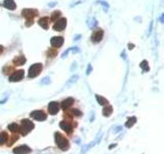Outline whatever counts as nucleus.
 <instances>
[{
	"instance_id": "1",
	"label": "nucleus",
	"mask_w": 164,
	"mask_h": 154,
	"mask_svg": "<svg viewBox=\"0 0 164 154\" xmlns=\"http://www.w3.org/2000/svg\"><path fill=\"white\" fill-rule=\"evenodd\" d=\"M55 144L58 145L61 150L63 151H67L69 148H70V144H69V141L65 138L62 134L60 133H55Z\"/></svg>"
},
{
	"instance_id": "2",
	"label": "nucleus",
	"mask_w": 164,
	"mask_h": 154,
	"mask_svg": "<svg viewBox=\"0 0 164 154\" xmlns=\"http://www.w3.org/2000/svg\"><path fill=\"white\" fill-rule=\"evenodd\" d=\"M22 14L25 19H27V26H30L33 23V20L35 17H37L38 12L36 9H31V8H26L22 10Z\"/></svg>"
},
{
	"instance_id": "3",
	"label": "nucleus",
	"mask_w": 164,
	"mask_h": 154,
	"mask_svg": "<svg viewBox=\"0 0 164 154\" xmlns=\"http://www.w3.org/2000/svg\"><path fill=\"white\" fill-rule=\"evenodd\" d=\"M19 131L22 133V135H28L32 129H34V123L32 121H30L29 119H23L22 120V124L21 127H19Z\"/></svg>"
},
{
	"instance_id": "4",
	"label": "nucleus",
	"mask_w": 164,
	"mask_h": 154,
	"mask_svg": "<svg viewBox=\"0 0 164 154\" xmlns=\"http://www.w3.org/2000/svg\"><path fill=\"white\" fill-rule=\"evenodd\" d=\"M42 64L40 63H36V64L32 65L29 69V73H28V76L30 78H34V77H37L38 75L40 74V72L42 71Z\"/></svg>"
},
{
	"instance_id": "5",
	"label": "nucleus",
	"mask_w": 164,
	"mask_h": 154,
	"mask_svg": "<svg viewBox=\"0 0 164 154\" xmlns=\"http://www.w3.org/2000/svg\"><path fill=\"white\" fill-rule=\"evenodd\" d=\"M30 116H31L33 119H35V120H37V121H43L47 118L46 113H44V112L41 111V110H35V111H32L31 114H30Z\"/></svg>"
},
{
	"instance_id": "6",
	"label": "nucleus",
	"mask_w": 164,
	"mask_h": 154,
	"mask_svg": "<svg viewBox=\"0 0 164 154\" xmlns=\"http://www.w3.org/2000/svg\"><path fill=\"white\" fill-rule=\"evenodd\" d=\"M66 26H67V20L65 18H61L55 23V25H53V30H55V31L61 32L66 28Z\"/></svg>"
},
{
	"instance_id": "7",
	"label": "nucleus",
	"mask_w": 164,
	"mask_h": 154,
	"mask_svg": "<svg viewBox=\"0 0 164 154\" xmlns=\"http://www.w3.org/2000/svg\"><path fill=\"white\" fill-rule=\"evenodd\" d=\"M24 75H25V71L24 70H18L14 71L9 77V81L12 82H16V81H20V80L23 79Z\"/></svg>"
},
{
	"instance_id": "8",
	"label": "nucleus",
	"mask_w": 164,
	"mask_h": 154,
	"mask_svg": "<svg viewBox=\"0 0 164 154\" xmlns=\"http://www.w3.org/2000/svg\"><path fill=\"white\" fill-rule=\"evenodd\" d=\"M12 152L14 154H29L31 152V148L26 145H22V146L16 147V148L12 150Z\"/></svg>"
},
{
	"instance_id": "9",
	"label": "nucleus",
	"mask_w": 164,
	"mask_h": 154,
	"mask_svg": "<svg viewBox=\"0 0 164 154\" xmlns=\"http://www.w3.org/2000/svg\"><path fill=\"white\" fill-rule=\"evenodd\" d=\"M59 110H60V104L58 102L53 101L48 104V112L51 115H55L59 112Z\"/></svg>"
},
{
	"instance_id": "10",
	"label": "nucleus",
	"mask_w": 164,
	"mask_h": 154,
	"mask_svg": "<svg viewBox=\"0 0 164 154\" xmlns=\"http://www.w3.org/2000/svg\"><path fill=\"white\" fill-rule=\"evenodd\" d=\"M103 36H104V31H103V30L102 29H96V31L94 32L92 36H91L92 42H94V43L100 42V41L103 39Z\"/></svg>"
},
{
	"instance_id": "11",
	"label": "nucleus",
	"mask_w": 164,
	"mask_h": 154,
	"mask_svg": "<svg viewBox=\"0 0 164 154\" xmlns=\"http://www.w3.org/2000/svg\"><path fill=\"white\" fill-rule=\"evenodd\" d=\"M50 44L53 45L55 48H59V47H61L63 44H64V38L61 37V36H59V37H53L50 40Z\"/></svg>"
},
{
	"instance_id": "12",
	"label": "nucleus",
	"mask_w": 164,
	"mask_h": 154,
	"mask_svg": "<svg viewBox=\"0 0 164 154\" xmlns=\"http://www.w3.org/2000/svg\"><path fill=\"white\" fill-rule=\"evenodd\" d=\"M60 127H61V129H63V131H65L68 134L72 133V131H73L72 125H71L68 121H62V122L60 123Z\"/></svg>"
},
{
	"instance_id": "13",
	"label": "nucleus",
	"mask_w": 164,
	"mask_h": 154,
	"mask_svg": "<svg viewBox=\"0 0 164 154\" xmlns=\"http://www.w3.org/2000/svg\"><path fill=\"white\" fill-rule=\"evenodd\" d=\"M73 104H74V99H73V98H68V99L64 100V101L62 102L61 107L63 109H68V108H70Z\"/></svg>"
},
{
	"instance_id": "14",
	"label": "nucleus",
	"mask_w": 164,
	"mask_h": 154,
	"mask_svg": "<svg viewBox=\"0 0 164 154\" xmlns=\"http://www.w3.org/2000/svg\"><path fill=\"white\" fill-rule=\"evenodd\" d=\"M3 6L5 8H7V9L14 10L17 5H16V2H14V0H4Z\"/></svg>"
},
{
	"instance_id": "15",
	"label": "nucleus",
	"mask_w": 164,
	"mask_h": 154,
	"mask_svg": "<svg viewBox=\"0 0 164 154\" xmlns=\"http://www.w3.org/2000/svg\"><path fill=\"white\" fill-rule=\"evenodd\" d=\"M26 63V58L24 56H18L14 59V64L17 65V66H21V65H24Z\"/></svg>"
},
{
	"instance_id": "16",
	"label": "nucleus",
	"mask_w": 164,
	"mask_h": 154,
	"mask_svg": "<svg viewBox=\"0 0 164 154\" xmlns=\"http://www.w3.org/2000/svg\"><path fill=\"white\" fill-rule=\"evenodd\" d=\"M39 25L43 29H48V26H49V19L47 17H44V18H41L39 20Z\"/></svg>"
},
{
	"instance_id": "17",
	"label": "nucleus",
	"mask_w": 164,
	"mask_h": 154,
	"mask_svg": "<svg viewBox=\"0 0 164 154\" xmlns=\"http://www.w3.org/2000/svg\"><path fill=\"white\" fill-rule=\"evenodd\" d=\"M112 113H113V108H112V106H110V105L105 106V108L103 109V115L109 117Z\"/></svg>"
},
{
	"instance_id": "18",
	"label": "nucleus",
	"mask_w": 164,
	"mask_h": 154,
	"mask_svg": "<svg viewBox=\"0 0 164 154\" xmlns=\"http://www.w3.org/2000/svg\"><path fill=\"white\" fill-rule=\"evenodd\" d=\"M96 101L99 102V104H100V105H102V106L109 105V101H108L107 99H105L104 97L99 96V95H96Z\"/></svg>"
},
{
	"instance_id": "19",
	"label": "nucleus",
	"mask_w": 164,
	"mask_h": 154,
	"mask_svg": "<svg viewBox=\"0 0 164 154\" xmlns=\"http://www.w3.org/2000/svg\"><path fill=\"white\" fill-rule=\"evenodd\" d=\"M60 17H61V12H60V10H55V12H53V14H51L50 20L53 22H57Z\"/></svg>"
},
{
	"instance_id": "20",
	"label": "nucleus",
	"mask_w": 164,
	"mask_h": 154,
	"mask_svg": "<svg viewBox=\"0 0 164 154\" xmlns=\"http://www.w3.org/2000/svg\"><path fill=\"white\" fill-rule=\"evenodd\" d=\"M8 140V136L6 133H1L0 134V145H3L7 142Z\"/></svg>"
},
{
	"instance_id": "21",
	"label": "nucleus",
	"mask_w": 164,
	"mask_h": 154,
	"mask_svg": "<svg viewBox=\"0 0 164 154\" xmlns=\"http://www.w3.org/2000/svg\"><path fill=\"white\" fill-rule=\"evenodd\" d=\"M135 122H137V117H131V118H129L128 120L126 121V123H125V127H131Z\"/></svg>"
},
{
	"instance_id": "22",
	"label": "nucleus",
	"mask_w": 164,
	"mask_h": 154,
	"mask_svg": "<svg viewBox=\"0 0 164 154\" xmlns=\"http://www.w3.org/2000/svg\"><path fill=\"white\" fill-rule=\"evenodd\" d=\"M8 129H9L12 133H17L19 131V125L17 123H12V124L8 125Z\"/></svg>"
},
{
	"instance_id": "23",
	"label": "nucleus",
	"mask_w": 164,
	"mask_h": 154,
	"mask_svg": "<svg viewBox=\"0 0 164 154\" xmlns=\"http://www.w3.org/2000/svg\"><path fill=\"white\" fill-rule=\"evenodd\" d=\"M141 68L143 69L144 71H148L149 70V66H148V62L147 61H143L141 64Z\"/></svg>"
},
{
	"instance_id": "24",
	"label": "nucleus",
	"mask_w": 164,
	"mask_h": 154,
	"mask_svg": "<svg viewBox=\"0 0 164 154\" xmlns=\"http://www.w3.org/2000/svg\"><path fill=\"white\" fill-rule=\"evenodd\" d=\"M47 55H48V57L50 58H55V56H57V51H55V49H49L48 51H47Z\"/></svg>"
},
{
	"instance_id": "25",
	"label": "nucleus",
	"mask_w": 164,
	"mask_h": 154,
	"mask_svg": "<svg viewBox=\"0 0 164 154\" xmlns=\"http://www.w3.org/2000/svg\"><path fill=\"white\" fill-rule=\"evenodd\" d=\"M70 113L72 114V115H74V116H81L82 112H80L79 110H77V109H74V110H72Z\"/></svg>"
},
{
	"instance_id": "26",
	"label": "nucleus",
	"mask_w": 164,
	"mask_h": 154,
	"mask_svg": "<svg viewBox=\"0 0 164 154\" xmlns=\"http://www.w3.org/2000/svg\"><path fill=\"white\" fill-rule=\"evenodd\" d=\"M2 51H3V47H2L1 45H0V55L2 54Z\"/></svg>"
},
{
	"instance_id": "27",
	"label": "nucleus",
	"mask_w": 164,
	"mask_h": 154,
	"mask_svg": "<svg viewBox=\"0 0 164 154\" xmlns=\"http://www.w3.org/2000/svg\"><path fill=\"white\" fill-rule=\"evenodd\" d=\"M129 48H133V44H129Z\"/></svg>"
}]
</instances>
